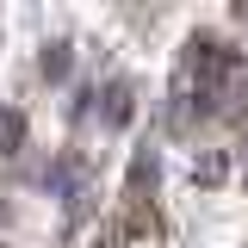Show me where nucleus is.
<instances>
[{
  "mask_svg": "<svg viewBox=\"0 0 248 248\" xmlns=\"http://www.w3.org/2000/svg\"><path fill=\"white\" fill-rule=\"evenodd\" d=\"M62 75H68V44H44V81H62Z\"/></svg>",
  "mask_w": 248,
  "mask_h": 248,
  "instance_id": "f257e3e1",
  "label": "nucleus"
}]
</instances>
